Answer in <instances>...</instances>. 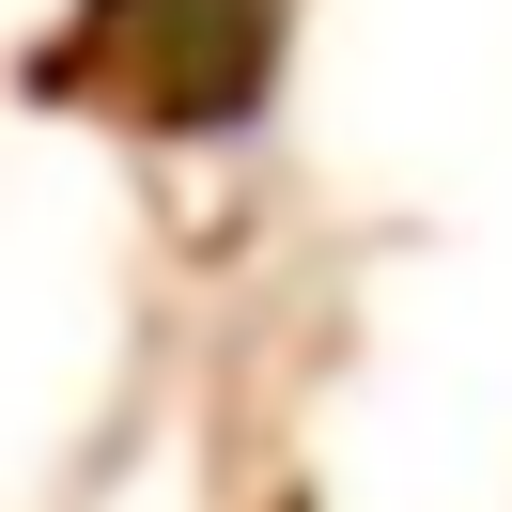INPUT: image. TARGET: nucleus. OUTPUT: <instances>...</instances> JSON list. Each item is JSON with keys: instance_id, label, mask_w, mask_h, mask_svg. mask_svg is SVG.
I'll list each match as a JSON object with an SVG mask.
<instances>
[{"instance_id": "obj_1", "label": "nucleus", "mask_w": 512, "mask_h": 512, "mask_svg": "<svg viewBox=\"0 0 512 512\" xmlns=\"http://www.w3.org/2000/svg\"><path fill=\"white\" fill-rule=\"evenodd\" d=\"M156 16H171V32L94 16L109 63L156 47V63H140V109H156V125H218V109H249V78H264V0H156Z\"/></svg>"}]
</instances>
